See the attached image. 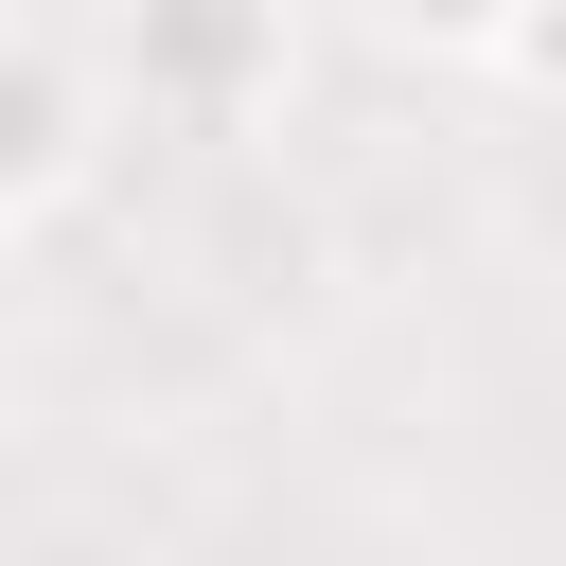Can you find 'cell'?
Here are the masks:
<instances>
[{"mask_svg":"<svg viewBox=\"0 0 566 566\" xmlns=\"http://www.w3.org/2000/svg\"><path fill=\"white\" fill-rule=\"evenodd\" d=\"M88 35L159 142H248L301 88V0H106Z\"/></svg>","mask_w":566,"mask_h":566,"instance_id":"1","label":"cell"},{"mask_svg":"<svg viewBox=\"0 0 566 566\" xmlns=\"http://www.w3.org/2000/svg\"><path fill=\"white\" fill-rule=\"evenodd\" d=\"M142 142V106H124V71H106V35H71V18H18V71H0V230L35 248V230H71L88 195H106V159Z\"/></svg>","mask_w":566,"mask_h":566,"instance_id":"2","label":"cell"},{"mask_svg":"<svg viewBox=\"0 0 566 566\" xmlns=\"http://www.w3.org/2000/svg\"><path fill=\"white\" fill-rule=\"evenodd\" d=\"M371 18H389L407 53H513V18H531V0H371Z\"/></svg>","mask_w":566,"mask_h":566,"instance_id":"3","label":"cell"},{"mask_svg":"<svg viewBox=\"0 0 566 566\" xmlns=\"http://www.w3.org/2000/svg\"><path fill=\"white\" fill-rule=\"evenodd\" d=\"M495 71H513V88H531V106H566V0H531V18H513V53H495Z\"/></svg>","mask_w":566,"mask_h":566,"instance_id":"4","label":"cell"}]
</instances>
